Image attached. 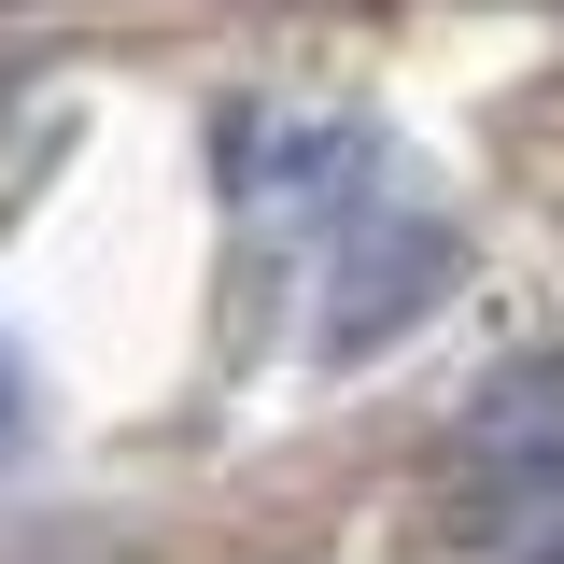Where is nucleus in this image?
Segmentation results:
<instances>
[{
	"mask_svg": "<svg viewBox=\"0 0 564 564\" xmlns=\"http://www.w3.org/2000/svg\"><path fill=\"white\" fill-rule=\"evenodd\" d=\"M452 226L437 212H352V240H339V282H325V367H352V352H381V339H410L423 311L452 296Z\"/></svg>",
	"mask_w": 564,
	"mask_h": 564,
	"instance_id": "nucleus-2",
	"label": "nucleus"
},
{
	"mask_svg": "<svg viewBox=\"0 0 564 564\" xmlns=\"http://www.w3.org/2000/svg\"><path fill=\"white\" fill-rule=\"evenodd\" d=\"M437 522H452V551H480V564H564V352L508 367L466 410Z\"/></svg>",
	"mask_w": 564,
	"mask_h": 564,
	"instance_id": "nucleus-1",
	"label": "nucleus"
},
{
	"mask_svg": "<svg viewBox=\"0 0 564 564\" xmlns=\"http://www.w3.org/2000/svg\"><path fill=\"white\" fill-rule=\"evenodd\" d=\"M14 437H29V367H14V339H0V466H14Z\"/></svg>",
	"mask_w": 564,
	"mask_h": 564,
	"instance_id": "nucleus-4",
	"label": "nucleus"
},
{
	"mask_svg": "<svg viewBox=\"0 0 564 564\" xmlns=\"http://www.w3.org/2000/svg\"><path fill=\"white\" fill-rule=\"evenodd\" d=\"M226 184L282 226H311V212H367L381 184V141L352 128V113H240L226 128Z\"/></svg>",
	"mask_w": 564,
	"mask_h": 564,
	"instance_id": "nucleus-3",
	"label": "nucleus"
}]
</instances>
